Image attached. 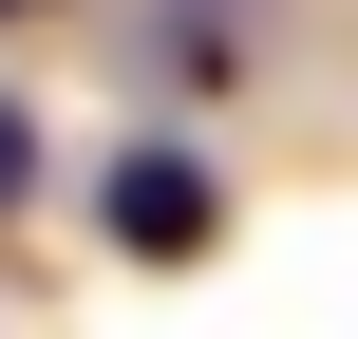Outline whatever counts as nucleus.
Masks as SVG:
<instances>
[{
    "mask_svg": "<svg viewBox=\"0 0 358 339\" xmlns=\"http://www.w3.org/2000/svg\"><path fill=\"white\" fill-rule=\"evenodd\" d=\"M94 226H113L132 264H189V245L227 226V189H208V151H170V132H132V151L94 170Z\"/></svg>",
    "mask_w": 358,
    "mask_h": 339,
    "instance_id": "obj_1",
    "label": "nucleus"
},
{
    "mask_svg": "<svg viewBox=\"0 0 358 339\" xmlns=\"http://www.w3.org/2000/svg\"><path fill=\"white\" fill-rule=\"evenodd\" d=\"M19 189H38V113L0 94V208H19Z\"/></svg>",
    "mask_w": 358,
    "mask_h": 339,
    "instance_id": "obj_3",
    "label": "nucleus"
},
{
    "mask_svg": "<svg viewBox=\"0 0 358 339\" xmlns=\"http://www.w3.org/2000/svg\"><path fill=\"white\" fill-rule=\"evenodd\" d=\"M151 75H170V94H227V75H245V0H170V19H151Z\"/></svg>",
    "mask_w": 358,
    "mask_h": 339,
    "instance_id": "obj_2",
    "label": "nucleus"
}]
</instances>
